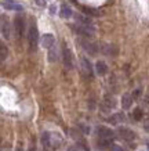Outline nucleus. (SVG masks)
I'll list each match as a JSON object with an SVG mask.
<instances>
[{
	"label": "nucleus",
	"mask_w": 149,
	"mask_h": 151,
	"mask_svg": "<svg viewBox=\"0 0 149 151\" xmlns=\"http://www.w3.org/2000/svg\"><path fill=\"white\" fill-rule=\"evenodd\" d=\"M69 151H77V150H76V148H71V150H69Z\"/></svg>",
	"instance_id": "obj_25"
},
{
	"label": "nucleus",
	"mask_w": 149,
	"mask_h": 151,
	"mask_svg": "<svg viewBox=\"0 0 149 151\" xmlns=\"http://www.w3.org/2000/svg\"><path fill=\"white\" fill-rule=\"evenodd\" d=\"M142 116H144L142 110H141V108H135V110H134V112H133V118L135 119V121H141V119H142Z\"/></svg>",
	"instance_id": "obj_19"
},
{
	"label": "nucleus",
	"mask_w": 149,
	"mask_h": 151,
	"mask_svg": "<svg viewBox=\"0 0 149 151\" xmlns=\"http://www.w3.org/2000/svg\"><path fill=\"white\" fill-rule=\"evenodd\" d=\"M14 32L17 35V39H21L25 32V17L22 13H19L15 15L14 18Z\"/></svg>",
	"instance_id": "obj_2"
},
{
	"label": "nucleus",
	"mask_w": 149,
	"mask_h": 151,
	"mask_svg": "<svg viewBox=\"0 0 149 151\" xmlns=\"http://www.w3.org/2000/svg\"><path fill=\"white\" fill-rule=\"evenodd\" d=\"M73 29L76 31L79 35H81V36H91L93 33H94V28H87V27H83V25H80V24H76V25H73Z\"/></svg>",
	"instance_id": "obj_7"
},
{
	"label": "nucleus",
	"mask_w": 149,
	"mask_h": 151,
	"mask_svg": "<svg viewBox=\"0 0 149 151\" xmlns=\"http://www.w3.org/2000/svg\"><path fill=\"white\" fill-rule=\"evenodd\" d=\"M54 35L53 33H46L41 36V46L44 47V49H51V47L54 46Z\"/></svg>",
	"instance_id": "obj_10"
},
{
	"label": "nucleus",
	"mask_w": 149,
	"mask_h": 151,
	"mask_svg": "<svg viewBox=\"0 0 149 151\" xmlns=\"http://www.w3.org/2000/svg\"><path fill=\"white\" fill-rule=\"evenodd\" d=\"M145 129H146V130H149V121H146V124H145Z\"/></svg>",
	"instance_id": "obj_23"
},
{
	"label": "nucleus",
	"mask_w": 149,
	"mask_h": 151,
	"mask_svg": "<svg viewBox=\"0 0 149 151\" xmlns=\"http://www.w3.org/2000/svg\"><path fill=\"white\" fill-rule=\"evenodd\" d=\"M140 96H141V89H135V90H134V93L131 94V97H133V100H134V99H138Z\"/></svg>",
	"instance_id": "obj_20"
},
{
	"label": "nucleus",
	"mask_w": 149,
	"mask_h": 151,
	"mask_svg": "<svg viewBox=\"0 0 149 151\" xmlns=\"http://www.w3.org/2000/svg\"><path fill=\"white\" fill-rule=\"evenodd\" d=\"M81 45H83V47H84L90 54H95V53H97V46H95L94 43H91V42H88V40H84Z\"/></svg>",
	"instance_id": "obj_17"
},
{
	"label": "nucleus",
	"mask_w": 149,
	"mask_h": 151,
	"mask_svg": "<svg viewBox=\"0 0 149 151\" xmlns=\"http://www.w3.org/2000/svg\"><path fill=\"white\" fill-rule=\"evenodd\" d=\"M9 57V47L3 40H0V64L4 63Z\"/></svg>",
	"instance_id": "obj_12"
},
{
	"label": "nucleus",
	"mask_w": 149,
	"mask_h": 151,
	"mask_svg": "<svg viewBox=\"0 0 149 151\" xmlns=\"http://www.w3.org/2000/svg\"><path fill=\"white\" fill-rule=\"evenodd\" d=\"M124 121V114L123 112H118V114H113L111 118H109V122L113 125H118L120 124V122H123Z\"/></svg>",
	"instance_id": "obj_15"
},
{
	"label": "nucleus",
	"mask_w": 149,
	"mask_h": 151,
	"mask_svg": "<svg viewBox=\"0 0 149 151\" xmlns=\"http://www.w3.org/2000/svg\"><path fill=\"white\" fill-rule=\"evenodd\" d=\"M28 46H29V51H36L37 49V43H39V31H37V27L35 24V19H32L31 24H29V29H28Z\"/></svg>",
	"instance_id": "obj_1"
},
{
	"label": "nucleus",
	"mask_w": 149,
	"mask_h": 151,
	"mask_svg": "<svg viewBox=\"0 0 149 151\" xmlns=\"http://www.w3.org/2000/svg\"><path fill=\"white\" fill-rule=\"evenodd\" d=\"M80 67H81V71H83V73H84V76H93V67H91L90 61L86 58V57H83V58L80 60Z\"/></svg>",
	"instance_id": "obj_8"
},
{
	"label": "nucleus",
	"mask_w": 149,
	"mask_h": 151,
	"mask_svg": "<svg viewBox=\"0 0 149 151\" xmlns=\"http://www.w3.org/2000/svg\"><path fill=\"white\" fill-rule=\"evenodd\" d=\"M98 147L102 150L112 147V139H98Z\"/></svg>",
	"instance_id": "obj_18"
},
{
	"label": "nucleus",
	"mask_w": 149,
	"mask_h": 151,
	"mask_svg": "<svg viewBox=\"0 0 149 151\" xmlns=\"http://www.w3.org/2000/svg\"><path fill=\"white\" fill-rule=\"evenodd\" d=\"M115 105H116V103H115V99H113V97H105L104 103H102V111H104V112H109Z\"/></svg>",
	"instance_id": "obj_11"
},
{
	"label": "nucleus",
	"mask_w": 149,
	"mask_h": 151,
	"mask_svg": "<svg viewBox=\"0 0 149 151\" xmlns=\"http://www.w3.org/2000/svg\"><path fill=\"white\" fill-rule=\"evenodd\" d=\"M95 71H97L99 75H105V73L108 72V65L105 64L104 61H98V63L95 64Z\"/></svg>",
	"instance_id": "obj_16"
},
{
	"label": "nucleus",
	"mask_w": 149,
	"mask_h": 151,
	"mask_svg": "<svg viewBox=\"0 0 149 151\" xmlns=\"http://www.w3.org/2000/svg\"><path fill=\"white\" fill-rule=\"evenodd\" d=\"M35 1H36V4L40 6V7H44L46 6V0H35Z\"/></svg>",
	"instance_id": "obj_21"
},
{
	"label": "nucleus",
	"mask_w": 149,
	"mask_h": 151,
	"mask_svg": "<svg viewBox=\"0 0 149 151\" xmlns=\"http://www.w3.org/2000/svg\"><path fill=\"white\" fill-rule=\"evenodd\" d=\"M112 151H122V147H116V146H112Z\"/></svg>",
	"instance_id": "obj_22"
},
{
	"label": "nucleus",
	"mask_w": 149,
	"mask_h": 151,
	"mask_svg": "<svg viewBox=\"0 0 149 151\" xmlns=\"http://www.w3.org/2000/svg\"><path fill=\"white\" fill-rule=\"evenodd\" d=\"M1 7L6 10H11V11H22L24 7L19 3H17V1H14V0H3L1 3Z\"/></svg>",
	"instance_id": "obj_5"
},
{
	"label": "nucleus",
	"mask_w": 149,
	"mask_h": 151,
	"mask_svg": "<svg viewBox=\"0 0 149 151\" xmlns=\"http://www.w3.org/2000/svg\"><path fill=\"white\" fill-rule=\"evenodd\" d=\"M15 151H24V150H22V147H21V146H18V147H17V150H15Z\"/></svg>",
	"instance_id": "obj_24"
},
{
	"label": "nucleus",
	"mask_w": 149,
	"mask_h": 151,
	"mask_svg": "<svg viewBox=\"0 0 149 151\" xmlns=\"http://www.w3.org/2000/svg\"><path fill=\"white\" fill-rule=\"evenodd\" d=\"M62 61H63V65L68 69L73 68V53L65 43L62 45Z\"/></svg>",
	"instance_id": "obj_4"
},
{
	"label": "nucleus",
	"mask_w": 149,
	"mask_h": 151,
	"mask_svg": "<svg viewBox=\"0 0 149 151\" xmlns=\"http://www.w3.org/2000/svg\"><path fill=\"white\" fill-rule=\"evenodd\" d=\"M118 134L123 139V140H126V142H131V140L135 139V133L128 128H119L118 129Z\"/></svg>",
	"instance_id": "obj_6"
},
{
	"label": "nucleus",
	"mask_w": 149,
	"mask_h": 151,
	"mask_svg": "<svg viewBox=\"0 0 149 151\" xmlns=\"http://www.w3.org/2000/svg\"><path fill=\"white\" fill-rule=\"evenodd\" d=\"M31 151H33V150H31Z\"/></svg>",
	"instance_id": "obj_27"
},
{
	"label": "nucleus",
	"mask_w": 149,
	"mask_h": 151,
	"mask_svg": "<svg viewBox=\"0 0 149 151\" xmlns=\"http://www.w3.org/2000/svg\"><path fill=\"white\" fill-rule=\"evenodd\" d=\"M148 148H149V142H148Z\"/></svg>",
	"instance_id": "obj_26"
},
{
	"label": "nucleus",
	"mask_w": 149,
	"mask_h": 151,
	"mask_svg": "<svg viewBox=\"0 0 149 151\" xmlns=\"http://www.w3.org/2000/svg\"><path fill=\"white\" fill-rule=\"evenodd\" d=\"M59 15H61V18L68 19V18H71V17L73 15V11H72V9H71L69 6L62 4L61 6V10H59Z\"/></svg>",
	"instance_id": "obj_13"
},
{
	"label": "nucleus",
	"mask_w": 149,
	"mask_h": 151,
	"mask_svg": "<svg viewBox=\"0 0 149 151\" xmlns=\"http://www.w3.org/2000/svg\"><path fill=\"white\" fill-rule=\"evenodd\" d=\"M97 132H98V139H112L113 140L115 133H113L112 129L106 128V126H99L97 129Z\"/></svg>",
	"instance_id": "obj_9"
},
{
	"label": "nucleus",
	"mask_w": 149,
	"mask_h": 151,
	"mask_svg": "<svg viewBox=\"0 0 149 151\" xmlns=\"http://www.w3.org/2000/svg\"><path fill=\"white\" fill-rule=\"evenodd\" d=\"M0 32L4 39H10L11 36V24H10V18L6 14L0 15Z\"/></svg>",
	"instance_id": "obj_3"
},
{
	"label": "nucleus",
	"mask_w": 149,
	"mask_h": 151,
	"mask_svg": "<svg viewBox=\"0 0 149 151\" xmlns=\"http://www.w3.org/2000/svg\"><path fill=\"white\" fill-rule=\"evenodd\" d=\"M131 105H133V97H131V94H128V93L123 94V97H122V107L124 108V110H128Z\"/></svg>",
	"instance_id": "obj_14"
}]
</instances>
